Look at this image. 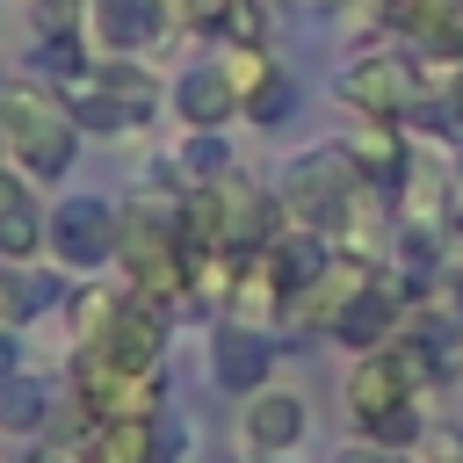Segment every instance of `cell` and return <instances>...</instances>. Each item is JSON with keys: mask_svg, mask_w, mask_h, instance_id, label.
<instances>
[{"mask_svg": "<svg viewBox=\"0 0 463 463\" xmlns=\"http://www.w3.org/2000/svg\"><path fill=\"white\" fill-rule=\"evenodd\" d=\"M282 217L297 224V232H318V239H347L354 224H362V203H369V181H362V166H354V152L347 145H311V152H297L289 159V174H282Z\"/></svg>", "mask_w": 463, "mask_h": 463, "instance_id": "cell-1", "label": "cell"}, {"mask_svg": "<svg viewBox=\"0 0 463 463\" xmlns=\"http://www.w3.org/2000/svg\"><path fill=\"white\" fill-rule=\"evenodd\" d=\"M0 152L22 181H58L72 174V152H80V123L72 109L51 94V87H22L7 80L0 87Z\"/></svg>", "mask_w": 463, "mask_h": 463, "instance_id": "cell-2", "label": "cell"}, {"mask_svg": "<svg viewBox=\"0 0 463 463\" xmlns=\"http://www.w3.org/2000/svg\"><path fill=\"white\" fill-rule=\"evenodd\" d=\"M347 420L376 449H405V456L420 449V383L391 347H376L347 369Z\"/></svg>", "mask_w": 463, "mask_h": 463, "instance_id": "cell-3", "label": "cell"}, {"mask_svg": "<svg viewBox=\"0 0 463 463\" xmlns=\"http://www.w3.org/2000/svg\"><path fill=\"white\" fill-rule=\"evenodd\" d=\"M72 391H80L87 427H101V420H152V412H166V369H109L94 347H80V354H72Z\"/></svg>", "mask_w": 463, "mask_h": 463, "instance_id": "cell-4", "label": "cell"}, {"mask_svg": "<svg viewBox=\"0 0 463 463\" xmlns=\"http://www.w3.org/2000/svg\"><path fill=\"white\" fill-rule=\"evenodd\" d=\"M340 94H347L369 123H405V116L427 101V72H420V58H405V51H369V58H354V65L340 72Z\"/></svg>", "mask_w": 463, "mask_h": 463, "instance_id": "cell-5", "label": "cell"}, {"mask_svg": "<svg viewBox=\"0 0 463 463\" xmlns=\"http://www.w3.org/2000/svg\"><path fill=\"white\" fill-rule=\"evenodd\" d=\"M210 203H217V246L224 253H268L289 224H282V195L246 181V174H224L210 181Z\"/></svg>", "mask_w": 463, "mask_h": 463, "instance_id": "cell-6", "label": "cell"}, {"mask_svg": "<svg viewBox=\"0 0 463 463\" xmlns=\"http://www.w3.org/2000/svg\"><path fill=\"white\" fill-rule=\"evenodd\" d=\"M80 347H94L109 369H159L166 362V304H145V297H116L109 304V318L80 340Z\"/></svg>", "mask_w": 463, "mask_h": 463, "instance_id": "cell-7", "label": "cell"}, {"mask_svg": "<svg viewBox=\"0 0 463 463\" xmlns=\"http://www.w3.org/2000/svg\"><path fill=\"white\" fill-rule=\"evenodd\" d=\"M43 253H51L65 275H94V268H109V260H116V210H109L101 195H65V203L51 210V239H43Z\"/></svg>", "mask_w": 463, "mask_h": 463, "instance_id": "cell-8", "label": "cell"}, {"mask_svg": "<svg viewBox=\"0 0 463 463\" xmlns=\"http://www.w3.org/2000/svg\"><path fill=\"white\" fill-rule=\"evenodd\" d=\"M304 427H311V412H304V398L282 391V383H268V391H253V398L239 405V449H246L253 463L289 456V449L304 441Z\"/></svg>", "mask_w": 463, "mask_h": 463, "instance_id": "cell-9", "label": "cell"}, {"mask_svg": "<svg viewBox=\"0 0 463 463\" xmlns=\"http://www.w3.org/2000/svg\"><path fill=\"white\" fill-rule=\"evenodd\" d=\"M166 22H174V7L166 0H87V36H94V51H109V58H137V51H152L159 36H166Z\"/></svg>", "mask_w": 463, "mask_h": 463, "instance_id": "cell-10", "label": "cell"}, {"mask_svg": "<svg viewBox=\"0 0 463 463\" xmlns=\"http://www.w3.org/2000/svg\"><path fill=\"white\" fill-rule=\"evenodd\" d=\"M210 376H217L232 398H253V391H268V376H275L268 326H239V318H224V326L210 333Z\"/></svg>", "mask_w": 463, "mask_h": 463, "instance_id": "cell-11", "label": "cell"}, {"mask_svg": "<svg viewBox=\"0 0 463 463\" xmlns=\"http://www.w3.org/2000/svg\"><path fill=\"white\" fill-rule=\"evenodd\" d=\"M174 116L188 123V130H224L232 116H239V87H232V72L210 58V65H188L181 80H174Z\"/></svg>", "mask_w": 463, "mask_h": 463, "instance_id": "cell-12", "label": "cell"}, {"mask_svg": "<svg viewBox=\"0 0 463 463\" xmlns=\"http://www.w3.org/2000/svg\"><path fill=\"white\" fill-rule=\"evenodd\" d=\"M43 239H51V210H36L29 181L0 166V260H36Z\"/></svg>", "mask_w": 463, "mask_h": 463, "instance_id": "cell-13", "label": "cell"}, {"mask_svg": "<svg viewBox=\"0 0 463 463\" xmlns=\"http://www.w3.org/2000/svg\"><path fill=\"white\" fill-rule=\"evenodd\" d=\"M398 318H405V304H398V289H362L340 318H333V340L340 347H362V354H376L383 340H398Z\"/></svg>", "mask_w": 463, "mask_h": 463, "instance_id": "cell-14", "label": "cell"}, {"mask_svg": "<svg viewBox=\"0 0 463 463\" xmlns=\"http://www.w3.org/2000/svg\"><path fill=\"white\" fill-rule=\"evenodd\" d=\"M174 174H181V188H210V181H224V174H239V166H232V145H224L217 130H188V137L174 145Z\"/></svg>", "mask_w": 463, "mask_h": 463, "instance_id": "cell-15", "label": "cell"}, {"mask_svg": "<svg viewBox=\"0 0 463 463\" xmlns=\"http://www.w3.org/2000/svg\"><path fill=\"white\" fill-rule=\"evenodd\" d=\"M43 420H51V391H43L36 376L14 369V376L0 383V434H22V441H29Z\"/></svg>", "mask_w": 463, "mask_h": 463, "instance_id": "cell-16", "label": "cell"}, {"mask_svg": "<svg viewBox=\"0 0 463 463\" xmlns=\"http://www.w3.org/2000/svg\"><path fill=\"white\" fill-rule=\"evenodd\" d=\"M282 109H289V80H282V65H275V72L239 101V116H253V123H282Z\"/></svg>", "mask_w": 463, "mask_h": 463, "instance_id": "cell-17", "label": "cell"}, {"mask_svg": "<svg viewBox=\"0 0 463 463\" xmlns=\"http://www.w3.org/2000/svg\"><path fill=\"white\" fill-rule=\"evenodd\" d=\"M174 7V22H188V29H224V14L239 7V0H166Z\"/></svg>", "mask_w": 463, "mask_h": 463, "instance_id": "cell-18", "label": "cell"}, {"mask_svg": "<svg viewBox=\"0 0 463 463\" xmlns=\"http://www.w3.org/2000/svg\"><path fill=\"white\" fill-rule=\"evenodd\" d=\"M405 463H463V441H449V434H420V449H412Z\"/></svg>", "mask_w": 463, "mask_h": 463, "instance_id": "cell-19", "label": "cell"}, {"mask_svg": "<svg viewBox=\"0 0 463 463\" xmlns=\"http://www.w3.org/2000/svg\"><path fill=\"white\" fill-rule=\"evenodd\" d=\"M333 463H405V449H376V441H347Z\"/></svg>", "mask_w": 463, "mask_h": 463, "instance_id": "cell-20", "label": "cell"}, {"mask_svg": "<svg viewBox=\"0 0 463 463\" xmlns=\"http://www.w3.org/2000/svg\"><path fill=\"white\" fill-rule=\"evenodd\" d=\"M22 369V354H14V326H0V383Z\"/></svg>", "mask_w": 463, "mask_h": 463, "instance_id": "cell-21", "label": "cell"}, {"mask_svg": "<svg viewBox=\"0 0 463 463\" xmlns=\"http://www.w3.org/2000/svg\"><path fill=\"white\" fill-rule=\"evenodd\" d=\"M449 224L463 232V174H456V195H449Z\"/></svg>", "mask_w": 463, "mask_h": 463, "instance_id": "cell-22", "label": "cell"}, {"mask_svg": "<svg viewBox=\"0 0 463 463\" xmlns=\"http://www.w3.org/2000/svg\"><path fill=\"white\" fill-rule=\"evenodd\" d=\"M14 463H65V456H43V449H29V456H14Z\"/></svg>", "mask_w": 463, "mask_h": 463, "instance_id": "cell-23", "label": "cell"}, {"mask_svg": "<svg viewBox=\"0 0 463 463\" xmlns=\"http://www.w3.org/2000/svg\"><path fill=\"white\" fill-rule=\"evenodd\" d=\"M0 14H7V7H0Z\"/></svg>", "mask_w": 463, "mask_h": 463, "instance_id": "cell-24", "label": "cell"}]
</instances>
